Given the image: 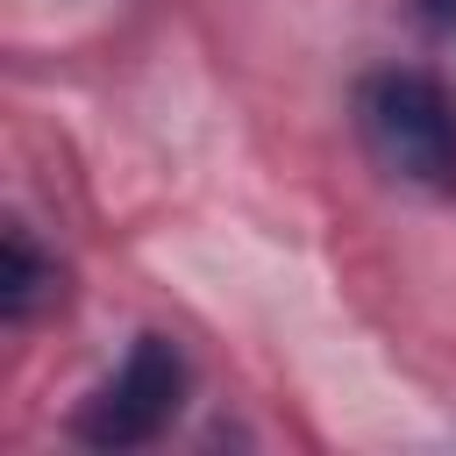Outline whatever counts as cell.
I'll return each mask as SVG.
<instances>
[{"label":"cell","mask_w":456,"mask_h":456,"mask_svg":"<svg viewBox=\"0 0 456 456\" xmlns=\"http://www.w3.org/2000/svg\"><path fill=\"white\" fill-rule=\"evenodd\" d=\"M50 299H57V264L28 242V228H7V249H0V314L21 328V321H36Z\"/></svg>","instance_id":"3957f363"},{"label":"cell","mask_w":456,"mask_h":456,"mask_svg":"<svg viewBox=\"0 0 456 456\" xmlns=\"http://www.w3.org/2000/svg\"><path fill=\"white\" fill-rule=\"evenodd\" d=\"M356 121L385 171L456 200V93L435 71H370L356 93Z\"/></svg>","instance_id":"6da1fadb"},{"label":"cell","mask_w":456,"mask_h":456,"mask_svg":"<svg viewBox=\"0 0 456 456\" xmlns=\"http://www.w3.org/2000/svg\"><path fill=\"white\" fill-rule=\"evenodd\" d=\"M178 392H185V363L164 335H142L128 349V363L93 392V406L78 413V435L93 449H135L150 442L171 413H178Z\"/></svg>","instance_id":"7a4b0ae2"},{"label":"cell","mask_w":456,"mask_h":456,"mask_svg":"<svg viewBox=\"0 0 456 456\" xmlns=\"http://www.w3.org/2000/svg\"><path fill=\"white\" fill-rule=\"evenodd\" d=\"M428 14H435V21H449V14H456V0H428Z\"/></svg>","instance_id":"277c9868"}]
</instances>
